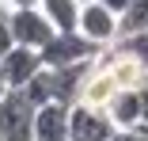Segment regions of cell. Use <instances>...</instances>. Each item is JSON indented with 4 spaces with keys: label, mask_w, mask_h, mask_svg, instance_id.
<instances>
[{
    "label": "cell",
    "mask_w": 148,
    "mask_h": 141,
    "mask_svg": "<svg viewBox=\"0 0 148 141\" xmlns=\"http://www.w3.org/2000/svg\"><path fill=\"white\" fill-rule=\"evenodd\" d=\"M0 133L4 141H34V103L23 92H8L0 99Z\"/></svg>",
    "instance_id": "cell-4"
},
{
    "label": "cell",
    "mask_w": 148,
    "mask_h": 141,
    "mask_svg": "<svg viewBox=\"0 0 148 141\" xmlns=\"http://www.w3.org/2000/svg\"><path fill=\"white\" fill-rule=\"evenodd\" d=\"M137 99H140V126L148 130V76L137 84Z\"/></svg>",
    "instance_id": "cell-12"
},
{
    "label": "cell",
    "mask_w": 148,
    "mask_h": 141,
    "mask_svg": "<svg viewBox=\"0 0 148 141\" xmlns=\"http://www.w3.org/2000/svg\"><path fill=\"white\" fill-rule=\"evenodd\" d=\"M76 31L84 38L99 42V46H110V42H118V12H110L106 4H99V0H84Z\"/></svg>",
    "instance_id": "cell-5"
},
{
    "label": "cell",
    "mask_w": 148,
    "mask_h": 141,
    "mask_svg": "<svg viewBox=\"0 0 148 141\" xmlns=\"http://www.w3.org/2000/svg\"><path fill=\"white\" fill-rule=\"evenodd\" d=\"M8 92H12V84H8V76H4V69H0V99H4Z\"/></svg>",
    "instance_id": "cell-16"
},
{
    "label": "cell",
    "mask_w": 148,
    "mask_h": 141,
    "mask_svg": "<svg viewBox=\"0 0 148 141\" xmlns=\"http://www.w3.org/2000/svg\"><path fill=\"white\" fill-rule=\"evenodd\" d=\"M4 4H12V8H23V4H38V0H4Z\"/></svg>",
    "instance_id": "cell-17"
},
{
    "label": "cell",
    "mask_w": 148,
    "mask_h": 141,
    "mask_svg": "<svg viewBox=\"0 0 148 141\" xmlns=\"http://www.w3.org/2000/svg\"><path fill=\"white\" fill-rule=\"evenodd\" d=\"M15 46V38H12V27L8 23H0V57H4V53Z\"/></svg>",
    "instance_id": "cell-14"
},
{
    "label": "cell",
    "mask_w": 148,
    "mask_h": 141,
    "mask_svg": "<svg viewBox=\"0 0 148 141\" xmlns=\"http://www.w3.org/2000/svg\"><path fill=\"white\" fill-rule=\"evenodd\" d=\"M34 141H69V103L34 107Z\"/></svg>",
    "instance_id": "cell-7"
},
{
    "label": "cell",
    "mask_w": 148,
    "mask_h": 141,
    "mask_svg": "<svg viewBox=\"0 0 148 141\" xmlns=\"http://www.w3.org/2000/svg\"><path fill=\"white\" fill-rule=\"evenodd\" d=\"M110 141H148V130H144V126H133V130H118Z\"/></svg>",
    "instance_id": "cell-13"
},
{
    "label": "cell",
    "mask_w": 148,
    "mask_h": 141,
    "mask_svg": "<svg viewBox=\"0 0 148 141\" xmlns=\"http://www.w3.org/2000/svg\"><path fill=\"white\" fill-rule=\"evenodd\" d=\"M80 4H84V0H38V8L53 19L57 31H76V23H80Z\"/></svg>",
    "instance_id": "cell-9"
},
{
    "label": "cell",
    "mask_w": 148,
    "mask_h": 141,
    "mask_svg": "<svg viewBox=\"0 0 148 141\" xmlns=\"http://www.w3.org/2000/svg\"><path fill=\"white\" fill-rule=\"evenodd\" d=\"M8 27H12V38H15L19 46H31V50H42V46L57 35L53 19H49L38 4L12 8V12H8Z\"/></svg>",
    "instance_id": "cell-3"
},
{
    "label": "cell",
    "mask_w": 148,
    "mask_h": 141,
    "mask_svg": "<svg viewBox=\"0 0 148 141\" xmlns=\"http://www.w3.org/2000/svg\"><path fill=\"white\" fill-rule=\"evenodd\" d=\"M118 133L110 111L99 103H72L69 107V141H110Z\"/></svg>",
    "instance_id": "cell-2"
},
{
    "label": "cell",
    "mask_w": 148,
    "mask_h": 141,
    "mask_svg": "<svg viewBox=\"0 0 148 141\" xmlns=\"http://www.w3.org/2000/svg\"><path fill=\"white\" fill-rule=\"evenodd\" d=\"M0 141H4V133H0Z\"/></svg>",
    "instance_id": "cell-18"
},
{
    "label": "cell",
    "mask_w": 148,
    "mask_h": 141,
    "mask_svg": "<svg viewBox=\"0 0 148 141\" xmlns=\"http://www.w3.org/2000/svg\"><path fill=\"white\" fill-rule=\"evenodd\" d=\"M106 111L118 130H133L140 126V99H137V88H118L110 99H106Z\"/></svg>",
    "instance_id": "cell-8"
},
{
    "label": "cell",
    "mask_w": 148,
    "mask_h": 141,
    "mask_svg": "<svg viewBox=\"0 0 148 141\" xmlns=\"http://www.w3.org/2000/svg\"><path fill=\"white\" fill-rule=\"evenodd\" d=\"M114 46H118V50H125L133 61H140V65L148 69V31H137V35H122V38H118Z\"/></svg>",
    "instance_id": "cell-11"
},
{
    "label": "cell",
    "mask_w": 148,
    "mask_h": 141,
    "mask_svg": "<svg viewBox=\"0 0 148 141\" xmlns=\"http://www.w3.org/2000/svg\"><path fill=\"white\" fill-rule=\"evenodd\" d=\"M99 4H106L110 12H118V15H122V12H125V4H129V0H99Z\"/></svg>",
    "instance_id": "cell-15"
},
{
    "label": "cell",
    "mask_w": 148,
    "mask_h": 141,
    "mask_svg": "<svg viewBox=\"0 0 148 141\" xmlns=\"http://www.w3.org/2000/svg\"><path fill=\"white\" fill-rule=\"evenodd\" d=\"M137 31H148V0H129L125 12L118 15V38L137 35Z\"/></svg>",
    "instance_id": "cell-10"
},
{
    "label": "cell",
    "mask_w": 148,
    "mask_h": 141,
    "mask_svg": "<svg viewBox=\"0 0 148 141\" xmlns=\"http://www.w3.org/2000/svg\"><path fill=\"white\" fill-rule=\"evenodd\" d=\"M42 50H31V46H12L4 57H0V69H4V76H8V84H12V92H19V88H27L38 73H42Z\"/></svg>",
    "instance_id": "cell-6"
},
{
    "label": "cell",
    "mask_w": 148,
    "mask_h": 141,
    "mask_svg": "<svg viewBox=\"0 0 148 141\" xmlns=\"http://www.w3.org/2000/svg\"><path fill=\"white\" fill-rule=\"evenodd\" d=\"M106 46L84 38L80 31H57L46 46H42V61L49 69H69V65H84V61H95Z\"/></svg>",
    "instance_id": "cell-1"
}]
</instances>
